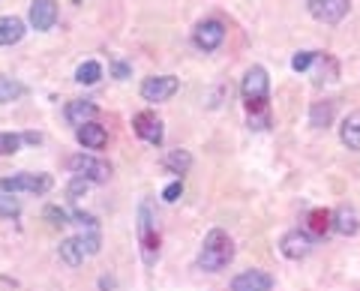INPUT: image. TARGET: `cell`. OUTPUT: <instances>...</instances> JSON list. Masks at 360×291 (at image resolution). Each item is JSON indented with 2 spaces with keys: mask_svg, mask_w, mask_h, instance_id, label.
<instances>
[{
  "mask_svg": "<svg viewBox=\"0 0 360 291\" xmlns=\"http://www.w3.org/2000/svg\"><path fill=\"white\" fill-rule=\"evenodd\" d=\"M231 259H234V240L229 238V231H222V228L207 231L205 243H201V252H198L201 271L217 273V271H222V267H229Z\"/></svg>",
  "mask_w": 360,
  "mask_h": 291,
  "instance_id": "cell-1",
  "label": "cell"
},
{
  "mask_svg": "<svg viewBox=\"0 0 360 291\" xmlns=\"http://www.w3.org/2000/svg\"><path fill=\"white\" fill-rule=\"evenodd\" d=\"M139 246H141L144 264H156V255H160V231H156L153 205L148 198L139 205Z\"/></svg>",
  "mask_w": 360,
  "mask_h": 291,
  "instance_id": "cell-2",
  "label": "cell"
},
{
  "mask_svg": "<svg viewBox=\"0 0 360 291\" xmlns=\"http://www.w3.org/2000/svg\"><path fill=\"white\" fill-rule=\"evenodd\" d=\"M51 189V177L49 174H15V177H4L0 181V193H30V195H42Z\"/></svg>",
  "mask_w": 360,
  "mask_h": 291,
  "instance_id": "cell-3",
  "label": "cell"
},
{
  "mask_svg": "<svg viewBox=\"0 0 360 291\" xmlns=\"http://www.w3.org/2000/svg\"><path fill=\"white\" fill-rule=\"evenodd\" d=\"M70 169H72L75 177H84V181H90V183H105L111 177V165L103 162V160H96V156H87V153L72 156Z\"/></svg>",
  "mask_w": 360,
  "mask_h": 291,
  "instance_id": "cell-4",
  "label": "cell"
},
{
  "mask_svg": "<svg viewBox=\"0 0 360 291\" xmlns=\"http://www.w3.org/2000/svg\"><path fill=\"white\" fill-rule=\"evenodd\" d=\"M177 87H180V82L174 75H153L141 84V96L148 99V103H165V99H172L177 93Z\"/></svg>",
  "mask_w": 360,
  "mask_h": 291,
  "instance_id": "cell-5",
  "label": "cell"
},
{
  "mask_svg": "<svg viewBox=\"0 0 360 291\" xmlns=\"http://www.w3.org/2000/svg\"><path fill=\"white\" fill-rule=\"evenodd\" d=\"M132 129H135V136L144 138L148 144H162V138H165L162 120L156 117L153 111H139V115L132 117Z\"/></svg>",
  "mask_w": 360,
  "mask_h": 291,
  "instance_id": "cell-6",
  "label": "cell"
},
{
  "mask_svg": "<svg viewBox=\"0 0 360 291\" xmlns=\"http://www.w3.org/2000/svg\"><path fill=\"white\" fill-rule=\"evenodd\" d=\"M348 0H309V13L312 18L324 21V25H340L348 15Z\"/></svg>",
  "mask_w": 360,
  "mask_h": 291,
  "instance_id": "cell-7",
  "label": "cell"
},
{
  "mask_svg": "<svg viewBox=\"0 0 360 291\" xmlns=\"http://www.w3.org/2000/svg\"><path fill=\"white\" fill-rule=\"evenodd\" d=\"M222 39H225L222 21H201V25L195 27V33H193V42H195L201 51L219 48V46H222Z\"/></svg>",
  "mask_w": 360,
  "mask_h": 291,
  "instance_id": "cell-8",
  "label": "cell"
},
{
  "mask_svg": "<svg viewBox=\"0 0 360 291\" xmlns=\"http://www.w3.org/2000/svg\"><path fill=\"white\" fill-rule=\"evenodd\" d=\"M279 250H283V255L285 259H303V255H309V250H312V238L307 231H300V228H295V231H288L283 240H279Z\"/></svg>",
  "mask_w": 360,
  "mask_h": 291,
  "instance_id": "cell-9",
  "label": "cell"
},
{
  "mask_svg": "<svg viewBox=\"0 0 360 291\" xmlns=\"http://www.w3.org/2000/svg\"><path fill=\"white\" fill-rule=\"evenodd\" d=\"M58 21V4L54 0H33L30 4V25L37 30H51Z\"/></svg>",
  "mask_w": 360,
  "mask_h": 291,
  "instance_id": "cell-10",
  "label": "cell"
},
{
  "mask_svg": "<svg viewBox=\"0 0 360 291\" xmlns=\"http://www.w3.org/2000/svg\"><path fill=\"white\" fill-rule=\"evenodd\" d=\"M78 144L82 148H87V150H103L105 144H108V132H105V127L103 123H84V127H78Z\"/></svg>",
  "mask_w": 360,
  "mask_h": 291,
  "instance_id": "cell-11",
  "label": "cell"
},
{
  "mask_svg": "<svg viewBox=\"0 0 360 291\" xmlns=\"http://www.w3.org/2000/svg\"><path fill=\"white\" fill-rule=\"evenodd\" d=\"M270 288H274V279L264 271H243L231 283V291H270Z\"/></svg>",
  "mask_w": 360,
  "mask_h": 291,
  "instance_id": "cell-12",
  "label": "cell"
},
{
  "mask_svg": "<svg viewBox=\"0 0 360 291\" xmlns=\"http://www.w3.org/2000/svg\"><path fill=\"white\" fill-rule=\"evenodd\" d=\"M63 115L70 123H75V127H84V123H90L96 117V103H90V99H72Z\"/></svg>",
  "mask_w": 360,
  "mask_h": 291,
  "instance_id": "cell-13",
  "label": "cell"
},
{
  "mask_svg": "<svg viewBox=\"0 0 360 291\" xmlns=\"http://www.w3.org/2000/svg\"><path fill=\"white\" fill-rule=\"evenodd\" d=\"M340 138L348 150H360V108L345 115L342 127H340Z\"/></svg>",
  "mask_w": 360,
  "mask_h": 291,
  "instance_id": "cell-14",
  "label": "cell"
},
{
  "mask_svg": "<svg viewBox=\"0 0 360 291\" xmlns=\"http://www.w3.org/2000/svg\"><path fill=\"white\" fill-rule=\"evenodd\" d=\"M25 37V21L15 15H4L0 18V46H15Z\"/></svg>",
  "mask_w": 360,
  "mask_h": 291,
  "instance_id": "cell-15",
  "label": "cell"
},
{
  "mask_svg": "<svg viewBox=\"0 0 360 291\" xmlns=\"http://www.w3.org/2000/svg\"><path fill=\"white\" fill-rule=\"evenodd\" d=\"M84 243H82V238H66V240H60V261L63 264H70V267H78L84 261Z\"/></svg>",
  "mask_w": 360,
  "mask_h": 291,
  "instance_id": "cell-16",
  "label": "cell"
},
{
  "mask_svg": "<svg viewBox=\"0 0 360 291\" xmlns=\"http://www.w3.org/2000/svg\"><path fill=\"white\" fill-rule=\"evenodd\" d=\"M333 228L340 231V234H345V238H348V234H357V228H360L357 214H354L352 207H340L333 214Z\"/></svg>",
  "mask_w": 360,
  "mask_h": 291,
  "instance_id": "cell-17",
  "label": "cell"
},
{
  "mask_svg": "<svg viewBox=\"0 0 360 291\" xmlns=\"http://www.w3.org/2000/svg\"><path fill=\"white\" fill-rule=\"evenodd\" d=\"M330 228H333V214L324 210V207H315L309 214V231L315 234V238H324Z\"/></svg>",
  "mask_w": 360,
  "mask_h": 291,
  "instance_id": "cell-18",
  "label": "cell"
},
{
  "mask_svg": "<svg viewBox=\"0 0 360 291\" xmlns=\"http://www.w3.org/2000/svg\"><path fill=\"white\" fill-rule=\"evenodd\" d=\"M330 120H333V103H330V99H328V103H315L312 105V111H309V123H312V127L328 129Z\"/></svg>",
  "mask_w": 360,
  "mask_h": 291,
  "instance_id": "cell-19",
  "label": "cell"
},
{
  "mask_svg": "<svg viewBox=\"0 0 360 291\" xmlns=\"http://www.w3.org/2000/svg\"><path fill=\"white\" fill-rule=\"evenodd\" d=\"M27 87L15 82V78H9V75H0V103H13V99L18 96H25Z\"/></svg>",
  "mask_w": 360,
  "mask_h": 291,
  "instance_id": "cell-20",
  "label": "cell"
},
{
  "mask_svg": "<svg viewBox=\"0 0 360 291\" xmlns=\"http://www.w3.org/2000/svg\"><path fill=\"white\" fill-rule=\"evenodd\" d=\"M189 165H193V156H189V150H172L165 156V169L174 172V174L189 172Z\"/></svg>",
  "mask_w": 360,
  "mask_h": 291,
  "instance_id": "cell-21",
  "label": "cell"
},
{
  "mask_svg": "<svg viewBox=\"0 0 360 291\" xmlns=\"http://www.w3.org/2000/svg\"><path fill=\"white\" fill-rule=\"evenodd\" d=\"M99 75H103V66H99L96 60H84V63L75 70V82H78V84H96Z\"/></svg>",
  "mask_w": 360,
  "mask_h": 291,
  "instance_id": "cell-22",
  "label": "cell"
},
{
  "mask_svg": "<svg viewBox=\"0 0 360 291\" xmlns=\"http://www.w3.org/2000/svg\"><path fill=\"white\" fill-rule=\"evenodd\" d=\"M21 214V205L15 195L9 193H0V219H15Z\"/></svg>",
  "mask_w": 360,
  "mask_h": 291,
  "instance_id": "cell-23",
  "label": "cell"
},
{
  "mask_svg": "<svg viewBox=\"0 0 360 291\" xmlns=\"http://www.w3.org/2000/svg\"><path fill=\"white\" fill-rule=\"evenodd\" d=\"M18 144H21V136H15V132H0V156L15 153Z\"/></svg>",
  "mask_w": 360,
  "mask_h": 291,
  "instance_id": "cell-24",
  "label": "cell"
},
{
  "mask_svg": "<svg viewBox=\"0 0 360 291\" xmlns=\"http://www.w3.org/2000/svg\"><path fill=\"white\" fill-rule=\"evenodd\" d=\"M45 216H49V222L51 226H66V222H72L70 216H66V210H60V207H45Z\"/></svg>",
  "mask_w": 360,
  "mask_h": 291,
  "instance_id": "cell-25",
  "label": "cell"
},
{
  "mask_svg": "<svg viewBox=\"0 0 360 291\" xmlns=\"http://www.w3.org/2000/svg\"><path fill=\"white\" fill-rule=\"evenodd\" d=\"M312 60H315V54H312V51H300V54H295L291 66H295V72H307Z\"/></svg>",
  "mask_w": 360,
  "mask_h": 291,
  "instance_id": "cell-26",
  "label": "cell"
},
{
  "mask_svg": "<svg viewBox=\"0 0 360 291\" xmlns=\"http://www.w3.org/2000/svg\"><path fill=\"white\" fill-rule=\"evenodd\" d=\"M87 186H90V181H84V177H75L66 193H70V198H82V195L87 193Z\"/></svg>",
  "mask_w": 360,
  "mask_h": 291,
  "instance_id": "cell-27",
  "label": "cell"
},
{
  "mask_svg": "<svg viewBox=\"0 0 360 291\" xmlns=\"http://www.w3.org/2000/svg\"><path fill=\"white\" fill-rule=\"evenodd\" d=\"M180 195H184V186H180V183H168V186H165V193H162L165 201H177Z\"/></svg>",
  "mask_w": 360,
  "mask_h": 291,
  "instance_id": "cell-28",
  "label": "cell"
},
{
  "mask_svg": "<svg viewBox=\"0 0 360 291\" xmlns=\"http://www.w3.org/2000/svg\"><path fill=\"white\" fill-rule=\"evenodd\" d=\"M129 75V66L127 63H115V78H127Z\"/></svg>",
  "mask_w": 360,
  "mask_h": 291,
  "instance_id": "cell-29",
  "label": "cell"
},
{
  "mask_svg": "<svg viewBox=\"0 0 360 291\" xmlns=\"http://www.w3.org/2000/svg\"><path fill=\"white\" fill-rule=\"evenodd\" d=\"M21 141H30V144H39V141H42V136H39V132H25V136H21Z\"/></svg>",
  "mask_w": 360,
  "mask_h": 291,
  "instance_id": "cell-30",
  "label": "cell"
}]
</instances>
